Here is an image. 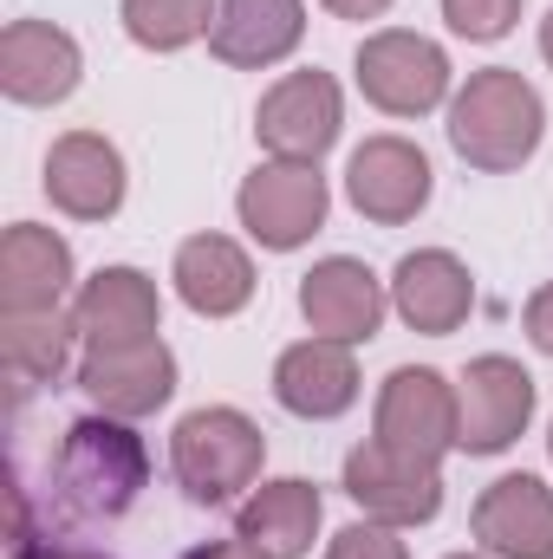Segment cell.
Listing matches in <instances>:
<instances>
[{"mask_svg": "<svg viewBox=\"0 0 553 559\" xmlns=\"http://www.w3.org/2000/svg\"><path fill=\"white\" fill-rule=\"evenodd\" d=\"M150 481V449L131 423L118 417H79L66 423L52 462H46V488L52 508L66 521H118L131 514Z\"/></svg>", "mask_w": 553, "mask_h": 559, "instance_id": "cell-1", "label": "cell"}, {"mask_svg": "<svg viewBox=\"0 0 553 559\" xmlns=\"http://www.w3.org/2000/svg\"><path fill=\"white\" fill-rule=\"evenodd\" d=\"M449 150L482 169V176H508L521 169L541 138H548V105L541 92L515 72V66H489V72H469V85L449 98Z\"/></svg>", "mask_w": 553, "mask_h": 559, "instance_id": "cell-2", "label": "cell"}, {"mask_svg": "<svg viewBox=\"0 0 553 559\" xmlns=\"http://www.w3.org/2000/svg\"><path fill=\"white\" fill-rule=\"evenodd\" d=\"M261 462H268V436L228 404L189 411L169 429V468L196 508H228L242 488L261 481Z\"/></svg>", "mask_w": 553, "mask_h": 559, "instance_id": "cell-3", "label": "cell"}, {"mask_svg": "<svg viewBox=\"0 0 553 559\" xmlns=\"http://www.w3.org/2000/svg\"><path fill=\"white\" fill-rule=\"evenodd\" d=\"M352 72H358L365 105H378L385 118H430L449 98V52L436 39L411 33V26L365 33Z\"/></svg>", "mask_w": 553, "mask_h": 559, "instance_id": "cell-4", "label": "cell"}, {"mask_svg": "<svg viewBox=\"0 0 553 559\" xmlns=\"http://www.w3.org/2000/svg\"><path fill=\"white\" fill-rule=\"evenodd\" d=\"M326 209H332V195H326L319 163H280V156L261 163V169L242 182V195H235L242 228H248L268 254L306 248V241L326 228Z\"/></svg>", "mask_w": 553, "mask_h": 559, "instance_id": "cell-5", "label": "cell"}, {"mask_svg": "<svg viewBox=\"0 0 553 559\" xmlns=\"http://www.w3.org/2000/svg\"><path fill=\"white\" fill-rule=\"evenodd\" d=\"M339 124H345V98H339L332 72H319V66L274 79L255 111V138L280 163H319L339 143Z\"/></svg>", "mask_w": 553, "mask_h": 559, "instance_id": "cell-6", "label": "cell"}, {"mask_svg": "<svg viewBox=\"0 0 553 559\" xmlns=\"http://www.w3.org/2000/svg\"><path fill=\"white\" fill-rule=\"evenodd\" d=\"M345 495L365 508V521H385V527H423L443 514V475L436 462H416L391 442H358L345 455Z\"/></svg>", "mask_w": 553, "mask_h": 559, "instance_id": "cell-7", "label": "cell"}, {"mask_svg": "<svg viewBox=\"0 0 553 559\" xmlns=\"http://www.w3.org/2000/svg\"><path fill=\"white\" fill-rule=\"evenodd\" d=\"M528 417H534V378L515 358L489 352L456 378V449L502 455L508 442H521Z\"/></svg>", "mask_w": 553, "mask_h": 559, "instance_id": "cell-8", "label": "cell"}, {"mask_svg": "<svg viewBox=\"0 0 553 559\" xmlns=\"http://www.w3.org/2000/svg\"><path fill=\"white\" fill-rule=\"evenodd\" d=\"M79 391L92 397L98 417L138 423L163 411L176 397V358L163 338H138V345H85L79 358Z\"/></svg>", "mask_w": 553, "mask_h": 559, "instance_id": "cell-9", "label": "cell"}, {"mask_svg": "<svg viewBox=\"0 0 553 559\" xmlns=\"http://www.w3.org/2000/svg\"><path fill=\"white\" fill-rule=\"evenodd\" d=\"M436 176H430V156L411 138H365L345 163V202L378 222V228H404L423 215Z\"/></svg>", "mask_w": 553, "mask_h": 559, "instance_id": "cell-10", "label": "cell"}, {"mask_svg": "<svg viewBox=\"0 0 553 559\" xmlns=\"http://www.w3.org/2000/svg\"><path fill=\"white\" fill-rule=\"evenodd\" d=\"M378 442L416 462H443L456 449V384L430 365H398L378 391Z\"/></svg>", "mask_w": 553, "mask_h": 559, "instance_id": "cell-11", "label": "cell"}, {"mask_svg": "<svg viewBox=\"0 0 553 559\" xmlns=\"http://www.w3.org/2000/svg\"><path fill=\"white\" fill-rule=\"evenodd\" d=\"M469 534L489 559H553V488L541 475H502L475 495Z\"/></svg>", "mask_w": 553, "mask_h": 559, "instance_id": "cell-12", "label": "cell"}, {"mask_svg": "<svg viewBox=\"0 0 553 559\" xmlns=\"http://www.w3.org/2000/svg\"><path fill=\"white\" fill-rule=\"evenodd\" d=\"M46 195L72 222H111L125 209V156L98 131H66L46 150Z\"/></svg>", "mask_w": 553, "mask_h": 559, "instance_id": "cell-13", "label": "cell"}, {"mask_svg": "<svg viewBox=\"0 0 553 559\" xmlns=\"http://www.w3.org/2000/svg\"><path fill=\"white\" fill-rule=\"evenodd\" d=\"M385 280L372 274L365 261L352 254H332L319 261L313 274L299 280V312L313 325V338H339V345H365L378 325H385Z\"/></svg>", "mask_w": 553, "mask_h": 559, "instance_id": "cell-14", "label": "cell"}, {"mask_svg": "<svg viewBox=\"0 0 553 559\" xmlns=\"http://www.w3.org/2000/svg\"><path fill=\"white\" fill-rule=\"evenodd\" d=\"M79 39L52 20H13L0 33V92L13 105H59L79 92Z\"/></svg>", "mask_w": 553, "mask_h": 559, "instance_id": "cell-15", "label": "cell"}, {"mask_svg": "<svg viewBox=\"0 0 553 559\" xmlns=\"http://www.w3.org/2000/svg\"><path fill=\"white\" fill-rule=\"evenodd\" d=\"M274 397L280 411L306 423H332L358 404V358L339 338H299L274 358Z\"/></svg>", "mask_w": 553, "mask_h": 559, "instance_id": "cell-16", "label": "cell"}, {"mask_svg": "<svg viewBox=\"0 0 553 559\" xmlns=\"http://www.w3.org/2000/svg\"><path fill=\"white\" fill-rule=\"evenodd\" d=\"M391 306H398V319L411 332L449 338L475 312V280H469V267L449 248H416V254L398 261V274H391Z\"/></svg>", "mask_w": 553, "mask_h": 559, "instance_id": "cell-17", "label": "cell"}, {"mask_svg": "<svg viewBox=\"0 0 553 559\" xmlns=\"http://www.w3.org/2000/svg\"><path fill=\"white\" fill-rule=\"evenodd\" d=\"M72 325L85 345H138L163 332V293L138 267H98L72 299Z\"/></svg>", "mask_w": 553, "mask_h": 559, "instance_id": "cell-18", "label": "cell"}, {"mask_svg": "<svg viewBox=\"0 0 553 559\" xmlns=\"http://www.w3.org/2000/svg\"><path fill=\"white\" fill-rule=\"evenodd\" d=\"M306 39V0H222L209 26V52L235 72L280 66Z\"/></svg>", "mask_w": 553, "mask_h": 559, "instance_id": "cell-19", "label": "cell"}, {"mask_svg": "<svg viewBox=\"0 0 553 559\" xmlns=\"http://www.w3.org/2000/svg\"><path fill=\"white\" fill-rule=\"evenodd\" d=\"M66 286H72L66 235L39 222H13L0 235V312H59Z\"/></svg>", "mask_w": 553, "mask_h": 559, "instance_id": "cell-20", "label": "cell"}, {"mask_svg": "<svg viewBox=\"0 0 553 559\" xmlns=\"http://www.w3.org/2000/svg\"><path fill=\"white\" fill-rule=\"evenodd\" d=\"M176 299L196 312V319H235L248 299H255V261L242 241L228 235H189L176 248Z\"/></svg>", "mask_w": 553, "mask_h": 559, "instance_id": "cell-21", "label": "cell"}, {"mask_svg": "<svg viewBox=\"0 0 553 559\" xmlns=\"http://www.w3.org/2000/svg\"><path fill=\"white\" fill-rule=\"evenodd\" d=\"M319 521H326L319 488H313V481H299V475H280V481H261V488L242 501L235 534H242L248 547H261L268 559H306V554H313Z\"/></svg>", "mask_w": 553, "mask_h": 559, "instance_id": "cell-22", "label": "cell"}, {"mask_svg": "<svg viewBox=\"0 0 553 559\" xmlns=\"http://www.w3.org/2000/svg\"><path fill=\"white\" fill-rule=\"evenodd\" d=\"M72 338H79L72 312H0V358L20 391L59 384L72 365Z\"/></svg>", "mask_w": 553, "mask_h": 559, "instance_id": "cell-23", "label": "cell"}, {"mask_svg": "<svg viewBox=\"0 0 553 559\" xmlns=\"http://www.w3.org/2000/svg\"><path fill=\"white\" fill-rule=\"evenodd\" d=\"M222 0H125V33L138 39L143 52H183L215 26Z\"/></svg>", "mask_w": 553, "mask_h": 559, "instance_id": "cell-24", "label": "cell"}, {"mask_svg": "<svg viewBox=\"0 0 553 559\" xmlns=\"http://www.w3.org/2000/svg\"><path fill=\"white\" fill-rule=\"evenodd\" d=\"M443 20H449V33H462L475 46H495V39L515 33L521 0H443Z\"/></svg>", "mask_w": 553, "mask_h": 559, "instance_id": "cell-25", "label": "cell"}, {"mask_svg": "<svg viewBox=\"0 0 553 559\" xmlns=\"http://www.w3.org/2000/svg\"><path fill=\"white\" fill-rule=\"evenodd\" d=\"M326 559H411V547H404L398 527H385V521H352L345 534H332Z\"/></svg>", "mask_w": 553, "mask_h": 559, "instance_id": "cell-26", "label": "cell"}, {"mask_svg": "<svg viewBox=\"0 0 553 559\" xmlns=\"http://www.w3.org/2000/svg\"><path fill=\"white\" fill-rule=\"evenodd\" d=\"M521 325H528L534 352H548V358H553V280H548V286H534V299L521 306Z\"/></svg>", "mask_w": 553, "mask_h": 559, "instance_id": "cell-27", "label": "cell"}, {"mask_svg": "<svg viewBox=\"0 0 553 559\" xmlns=\"http://www.w3.org/2000/svg\"><path fill=\"white\" fill-rule=\"evenodd\" d=\"M183 559H268V554H261V547H248V540L235 534V540H202V547H189Z\"/></svg>", "mask_w": 553, "mask_h": 559, "instance_id": "cell-28", "label": "cell"}, {"mask_svg": "<svg viewBox=\"0 0 553 559\" xmlns=\"http://www.w3.org/2000/svg\"><path fill=\"white\" fill-rule=\"evenodd\" d=\"M332 20H378V13H391V0H319Z\"/></svg>", "mask_w": 553, "mask_h": 559, "instance_id": "cell-29", "label": "cell"}, {"mask_svg": "<svg viewBox=\"0 0 553 559\" xmlns=\"http://www.w3.org/2000/svg\"><path fill=\"white\" fill-rule=\"evenodd\" d=\"M541 59H548V66H553V13H548V20H541Z\"/></svg>", "mask_w": 553, "mask_h": 559, "instance_id": "cell-30", "label": "cell"}, {"mask_svg": "<svg viewBox=\"0 0 553 559\" xmlns=\"http://www.w3.org/2000/svg\"><path fill=\"white\" fill-rule=\"evenodd\" d=\"M449 559H482V554H449Z\"/></svg>", "mask_w": 553, "mask_h": 559, "instance_id": "cell-31", "label": "cell"}, {"mask_svg": "<svg viewBox=\"0 0 553 559\" xmlns=\"http://www.w3.org/2000/svg\"><path fill=\"white\" fill-rule=\"evenodd\" d=\"M548 455H553V429H548Z\"/></svg>", "mask_w": 553, "mask_h": 559, "instance_id": "cell-32", "label": "cell"}]
</instances>
